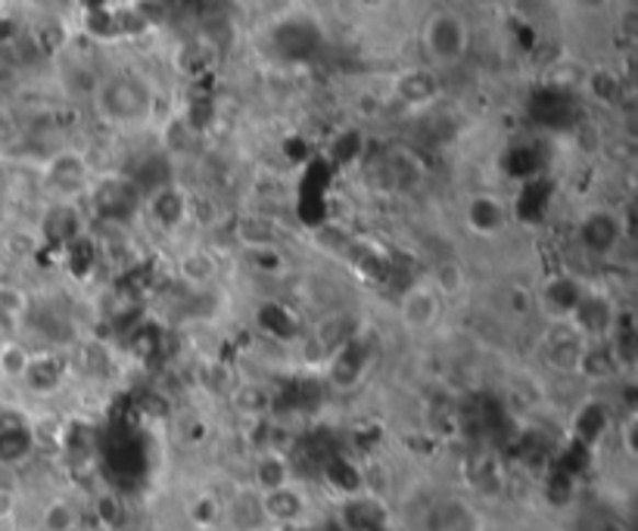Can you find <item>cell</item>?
Wrapping results in <instances>:
<instances>
[{
  "label": "cell",
  "mask_w": 638,
  "mask_h": 531,
  "mask_svg": "<svg viewBox=\"0 0 638 531\" xmlns=\"http://www.w3.org/2000/svg\"><path fill=\"white\" fill-rule=\"evenodd\" d=\"M16 57H13V50L10 47H0V81H10V78L16 76Z\"/></svg>",
  "instance_id": "41"
},
{
  "label": "cell",
  "mask_w": 638,
  "mask_h": 531,
  "mask_svg": "<svg viewBox=\"0 0 638 531\" xmlns=\"http://www.w3.org/2000/svg\"><path fill=\"white\" fill-rule=\"evenodd\" d=\"M424 50L436 66H455L470 50V22L455 10H436L424 22Z\"/></svg>",
  "instance_id": "2"
},
{
  "label": "cell",
  "mask_w": 638,
  "mask_h": 531,
  "mask_svg": "<svg viewBox=\"0 0 638 531\" xmlns=\"http://www.w3.org/2000/svg\"><path fill=\"white\" fill-rule=\"evenodd\" d=\"M41 529L44 531H76L78 529V512L69 500H50L44 512H41Z\"/></svg>",
  "instance_id": "30"
},
{
  "label": "cell",
  "mask_w": 638,
  "mask_h": 531,
  "mask_svg": "<svg viewBox=\"0 0 638 531\" xmlns=\"http://www.w3.org/2000/svg\"><path fill=\"white\" fill-rule=\"evenodd\" d=\"M426 531H483V519L462 497H443L426 512Z\"/></svg>",
  "instance_id": "7"
},
{
  "label": "cell",
  "mask_w": 638,
  "mask_h": 531,
  "mask_svg": "<svg viewBox=\"0 0 638 531\" xmlns=\"http://www.w3.org/2000/svg\"><path fill=\"white\" fill-rule=\"evenodd\" d=\"M98 113L116 125H137V122H147L156 109V94L150 88V81L132 72H122V76L106 78L100 81L98 91Z\"/></svg>",
  "instance_id": "1"
},
{
  "label": "cell",
  "mask_w": 638,
  "mask_h": 531,
  "mask_svg": "<svg viewBox=\"0 0 638 531\" xmlns=\"http://www.w3.org/2000/svg\"><path fill=\"white\" fill-rule=\"evenodd\" d=\"M259 500H262V516H265V522L281 526V529L296 526V522L303 519V512H306V497L296 492L293 485H284V488H277V492L259 494Z\"/></svg>",
  "instance_id": "11"
},
{
  "label": "cell",
  "mask_w": 638,
  "mask_h": 531,
  "mask_svg": "<svg viewBox=\"0 0 638 531\" xmlns=\"http://www.w3.org/2000/svg\"><path fill=\"white\" fill-rule=\"evenodd\" d=\"M98 516L103 526L116 529V526H122V519H125V507H122V500H118L116 494H103L98 500Z\"/></svg>",
  "instance_id": "39"
},
{
  "label": "cell",
  "mask_w": 638,
  "mask_h": 531,
  "mask_svg": "<svg viewBox=\"0 0 638 531\" xmlns=\"http://www.w3.org/2000/svg\"><path fill=\"white\" fill-rule=\"evenodd\" d=\"M465 267L458 265V262H443V265L436 267V292L440 296H458L465 289Z\"/></svg>",
  "instance_id": "36"
},
{
  "label": "cell",
  "mask_w": 638,
  "mask_h": 531,
  "mask_svg": "<svg viewBox=\"0 0 638 531\" xmlns=\"http://www.w3.org/2000/svg\"><path fill=\"white\" fill-rule=\"evenodd\" d=\"M166 333L156 326V323H140L135 330V336H132V348H135L137 358H144V361H156L159 355H162V348H166Z\"/></svg>",
  "instance_id": "31"
},
{
  "label": "cell",
  "mask_w": 638,
  "mask_h": 531,
  "mask_svg": "<svg viewBox=\"0 0 638 531\" xmlns=\"http://www.w3.org/2000/svg\"><path fill=\"white\" fill-rule=\"evenodd\" d=\"M215 262L206 255V252H187L181 258V277L191 286H206L215 277Z\"/></svg>",
  "instance_id": "32"
},
{
  "label": "cell",
  "mask_w": 638,
  "mask_h": 531,
  "mask_svg": "<svg viewBox=\"0 0 638 531\" xmlns=\"http://www.w3.org/2000/svg\"><path fill=\"white\" fill-rule=\"evenodd\" d=\"M44 240L47 243H54V246H69L72 240L78 236H84V224H81V215H78L72 206H54V209L47 211V218H44Z\"/></svg>",
  "instance_id": "15"
},
{
  "label": "cell",
  "mask_w": 638,
  "mask_h": 531,
  "mask_svg": "<svg viewBox=\"0 0 638 531\" xmlns=\"http://www.w3.org/2000/svg\"><path fill=\"white\" fill-rule=\"evenodd\" d=\"M88 177H91V169H88V159L76 150L57 152L50 162H47V184L57 193H78L88 187Z\"/></svg>",
  "instance_id": "8"
},
{
  "label": "cell",
  "mask_w": 638,
  "mask_h": 531,
  "mask_svg": "<svg viewBox=\"0 0 638 531\" xmlns=\"http://www.w3.org/2000/svg\"><path fill=\"white\" fill-rule=\"evenodd\" d=\"M293 463L290 457H284L281 451H265V454L255 460V470H252V482H255V492L269 494L290 485Z\"/></svg>",
  "instance_id": "14"
},
{
  "label": "cell",
  "mask_w": 638,
  "mask_h": 531,
  "mask_svg": "<svg viewBox=\"0 0 638 531\" xmlns=\"http://www.w3.org/2000/svg\"><path fill=\"white\" fill-rule=\"evenodd\" d=\"M368 358H371L368 342L362 339V336H352V339H346L328 358L330 382H333L337 389H352L355 382L365 377Z\"/></svg>",
  "instance_id": "6"
},
{
  "label": "cell",
  "mask_w": 638,
  "mask_h": 531,
  "mask_svg": "<svg viewBox=\"0 0 638 531\" xmlns=\"http://www.w3.org/2000/svg\"><path fill=\"white\" fill-rule=\"evenodd\" d=\"M144 206V196L128 177H103L91 187V209L100 221L110 224H128Z\"/></svg>",
  "instance_id": "3"
},
{
  "label": "cell",
  "mask_w": 638,
  "mask_h": 531,
  "mask_svg": "<svg viewBox=\"0 0 638 531\" xmlns=\"http://www.w3.org/2000/svg\"><path fill=\"white\" fill-rule=\"evenodd\" d=\"M147 206H150V215L156 218V224L162 228H178L184 218H187V196L178 191V187H162L147 196Z\"/></svg>",
  "instance_id": "17"
},
{
  "label": "cell",
  "mask_w": 638,
  "mask_h": 531,
  "mask_svg": "<svg viewBox=\"0 0 638 531\" xmlns=\"http://www.w3.org/2000/svg\"><path fill=\"white\" fill-rule=\"evenodd\" d=\"M32 361V355L16 345V342H10L7 348H3V373H10V377H25V367Z\"/></svg>",
  "instance_id": "38"
},
{
  "label": "cell",
  "mask_w": 638,
  "mask_h": 531,
  "mask_svg": "<svg viewBox=\"0 0 638 531\" xmlns=\"http://www.w3.org/2000/svg\"><path fill=\"white\" fill-rule=\"evenodd\" d=\"M573 113H577V106H573V96L570 91H561V88H551V84H545L536 91L533 96V115H536V122L545 125V128H567L570 122H573Z\"/></svg>",
  "instance_id": "10"
},
{
  "label": "cell",
  "mask_w": 638,
  "mask_h": 531,
  "mask_svg": "<svg viewBox=\"0 0 638 531\" xmlns=\"http://www.w3.org/2000/svg\"><path fill=\"white\" fill-rule=\"evenodd\" d=\"M233 404H237V411L240 414H265L271 404V392L265 385H237V392H233Z\"/></svg>",
  "instance_id": "34"
},
{
  "label": "cell",
  "mask_w": 638,
  "mask_h": 531,
  "mask_svg": "<svg viewBox=\"0 0 638 531\" xmlns=\"http://www.w3.org/2000/svg\"><path fill=\"white\" fill-rule=\"evenodd\" d=\"M582 284H577L573 277H555L551 284L542 289V304L545 311H551L555 318H570L577 311V304L582 299Z\"/></svg>",
  "instance_id": "18"
},
{
  "label": "cell",
  "mask_w": 638,
  "mask_h": 531,
  "mask_svg": "<svg viewBox=\"0 0 638 531\" xmlns=\"http://www.w3.org/2000/svg\"><path fill=\"white\" fill-rule=\"evenodd\" d=\"M436 91H440L436 88V76L430 69H414V72H406V76L396 81V94L408 100V103H424Z\"/></svg>",
  "instance_id": "27"
},
{
  "label": "cell",
  "mask_w": 638,
  "mask_h": 531,
  "mask_svg": "<svg viewBox=\"0 0 638 531\" xmlns=\"http://www.w3.org/2000/svg\"><path fill=\"white\" fill-rule=\"evenodd\" d=\"M580 240L582 246L589 249V252H595V255L611 252L619 240L617 215H611V211H589L580 224Z\"/></svg>",
  "instance_id": "13"
},
{
  "label": "cell",
  "mask_w": 638,
  "mask_h": 531,
  "mask_svg": "<svg viewBox=\"0 0 638 531\" xmlns=\"http://www.w3.org/2000/svg\"><path fill=\"white\" fill-rule=\"evenodd\" d=\"M32 448H35V432L29 423L0 432V463H20L32 454Z\"/></svg>",
  "instance_id": "25"
},
{
  "label": "cell",
  "mask_w": 638,
  "mask_h": 531,
  "mask_svg": "<svg viewBox=\"0 0 638 531\" xmlns=\"http://www.w3.org/2000/svg\"><path fill=\"white\" fill-rule=\"evenodd\" d=\"M62 373H66V361L62 358H57V355H41V358L29 361L22 380L32 385V392H54L59 382H62Z\"/></svg>",
  "instance_id": "20"
},
{
  "label": "cell",
  "mask_w": 638,
  "mask_h": 531,
  "mask_svg": "<svg viewBox=\"0 0 638 531\" xmlns=\"http://www.w3.org/2000/svg\"><path fill=\"white\" fill-rule=\"evenodd\" d=\"M580 355L582 342L573 330H558V336L548 339V345H545V358H548L551 367H558V370H577Z\"/></svg>",
  "instance_id": "21"
},
{
  "label": "cell",
  "mask_w": 638,
  "mask_h": 531,
  "mask_svg": "<svg viewBox=\"0 0 638 531\" xmlns=\"http://www.w3.org/2000/svg\"><path fill=\"white\" fill-rule=\"evenodd\" d=\"M548 199H551V191H548V181H526L523 191L517 193V218L521 221H539L545 209H548Z\"/></svg>",
  "instance_id": "23"
},
{
  "label": "cell",
  "mask_w": 638,
  "mask_h": 531,
  "mask_svg": "<svg viewBox=\"0 0 638 531\" xmlns=\"http://www.w3.org/2000/svg\"><path fill=\"white\" fill-rule=\"evenodd\" d=\"M218 512H221V507H218V497H213V494H200L187 507V516H191L196 529H213L218 522Z\"/></svg>",
  "instance_id": "35"
},
{
  "label": "cell",
  "mask_w": 638,
  "mask_h": 531,
  "mask_svg": "<svg viewBox=\"0 0 638 531\" xmlns=\"http://www.w3.org/2000/svg\"><path fill=\"white\" fill-rule=\"evenodd\" d=\"M25 308H29V299L22 296L20 289H13V286H3V289H0V311H3L7 318H13V321L20 323V318L25 314Z\"/></svg>",
  "instance_id": "40"
},
{
  "label": "cell",
  "mask_w": 638,
  "mask_h": 531,
  "mask_svg": "<svg viewBox=\"0 0 638 531\" xmlns=\"http://www.w3.org/2000/svg\"><path fill=\"white\" fill-rule=\"evenodd\" d=\"M106 463H110V470L116 475H122V478H135V475L144 473V466H147L144 441H140L135 432L116 436L110 445H106Z\"/></svg>",
  "instance_id": "12"
},
{
  "label": "cell",
  "mask_w": 638,
  "mask_h": 531,
  "mask_svg": "<svg viewBox=\"0 0 638 531\" xmlns=\"http://www.w3.org/2000/svg\"><path fill=\"white\" fill-rule=\"evenodd\" d=\"M577 370H582L589 380H607V377H614V370H617V358H614V351L604 348V345H589V348L582 345Z\"/></svg>",
  "instance_id": "26"
},
{
  "label": "cell",
  "mask_w": 638,
  "mask_h": 531,
  "mask_svg": "<svg viewBox=\"0 0 638 531\" xmlns=\"http://www.w3.org/2000/svg\"><path fill=\"white\" fill-rule=\"evenodd\" d=\"M399 314L411 330H424L440 318V292L433 286L411 284L399 299Z\"/></svg>",
  "instance_id": "9"
},
{
  "label": "cell",
  "mask_w": 638,
  "mask_h": 531,
  "mask_svg": "<svg viewBox=\"0 0 638 531\" xmlns=\"http://www.w3.org/2000/svg\"><path fill=\"white\" fill-rule=\"evenodd\" d=\"M465 218H467V228L474 230V233H480V236H492V233H499V230H502L504 209L495 196H474V199L467 203Z\"/></svg>",
  "instance_id": "19"
},
{
  "label": "cell",
  "mask_w": 638,
  "mask_h": 531,
  "mask_svg": "<svg viewBox=\"0 0 638 531\" xmlns=\"http://www.w3.org/2000/svg\"><path fill=\"white\" fill-rule=\"evenodd\" d=\"M255 321H259V326L269 333L271 339H290V336H296V318H293L290 308H284V304H259Z\"/></svg>",
  "instance_id": "22"
},
{
  "label": "cell",
  "mask_w": 638,
  "mask_h": 531,
  "mask_svg": "<svg viewBox=\"0 0 638 531\" xmlns=\"http://www.w3.org/2000/svg\"><path fill=\"white\" fill-rule=\"evenodd\" d=\"M62 255H66V267L76 274L78 280H84L94 265H98V246H94V240L91 236H78L72 240L69 246L62 249Z\"/></svg>",
  "instance_id": "28"
},
{
  "label": "cell",
  "mask_w": 638,
  "mask_h": 531,
  "mask_svg": "<svg viewBox=\"0 0 638 531\" xmlns=\"http://www.w3.org/2000/svg\"><path fill=\"white\" fill-rule=\"evenodd\" d=\"M321 473L328 478V485H333L337 492L346 494L349 497H358V494H365V473L358 470V463H352L349 457L333 454L324 460V466H321Z\"/></svg>",
  "instance_id": "16"
},
{
  "label": "cell",
  "mask_w": 638,
  "mask_h": 531,
  "mask_svg": "<svg viewBox=\"0 0 638 531\" xmlns=\"http://www.w3.org/2000/svg\"><path fill=\"white\" fill-rule=\"evenodd\" d=\"M607 426H611V417H607V411L601 407V404H585L580 411V419H577V432H580V445H595L604 432H607Z\"/></svg>",
  "instance_id": "29"
},
{
  "label": "cell",
  "mask_w": 638,
  "mask_h": 531,
  "mask_svg": "<svg viewBox=\"0 0 638 531\" xmlns=\"http://www.w3.org/2000/svg\"><path fill=\"white\" fill-rule=\"evenodd\" d=\"M573 318V333L577 336H592V339H601L604 333H611L614 330V323H617V314H614V304L607 296H601V292H592V289H585L582 292L580 304H577V311L570 314Z\"/></svg>",
  "instance_id": "5"
},
{
  "label": "cell",
  "mask_w": 638,
  "mask_h": 531,
  "mask_svg": "<svg viewBox=\"0 0 638 531\" xmlns=\"http://www.w3.org/2000/svg\"><path fill=\"white\" fill-rule=\"evenodd\" d=\"M504 169L511 177H517V181H536L539 177L542 169V152L536 143H517L514 150L508 152V159H504Z\"/></svg>",
  "instance_id": "24"
},
{
  "label": "cell",
  "mask_w": 638,
  "mask_h": 531,
  "mask_svg": "<svg viewBox=\"0 0 638 531\" xmlns=\"http://www.w3.org/2000/svg\"><path fill=\"white\" fill-rule=\"evenodd\" d=\"M271 41L281 50V57L309 59L318 50V44H321V28L309 16H287V20H281L274 25Z\"/></svg>",
  "instance_id": "4"
},
{
  "label": "cell",
  "mask_w": 638,
  "mask_h": 531,
  "mask_svg": "<svg viewBox=\"0 0 638 531\" xmlns=\"http://www.w3.org/2000/svg\"><path fill=\"white\" fill-rule=\"evenodd\" d=\"M16 510V497L10 492H0V519H10Z\"/></svg>",
  "instance_id": "42"
},
{
  "label": "cell",
  "mask_w": 638,
  "mask_h": 531,
  "mask_svg": "<svg viewBox=\"0 0 638 531\" xmlns=\"http://www.w3.org/2000/svg\"><path fill=\"white\" fill-rule=\"evenodd\" d=\"M585 88H589V94L595 96L599 103L611 106V103H617L619 88H623V84H619L617 72H611V69H595V72L585 76Z\"/></svg>",
  "instance_id": "33"
},
{
  "label": "cell",
  "mask_w": 638,
  "mask_h": 531,
  "mask_svg": "<svg viewBox=\"0 0 638 531\" xmlns=\"http://www.w3.org/2000/svg\"><path fill=\"white\" fill-rule=\"evenodd\" d=\"M247 258L262 274H281L284 270V255L274 246H250L247 249Z\"/></svg>",
  "instance_id": "37"
}]
</instances>
